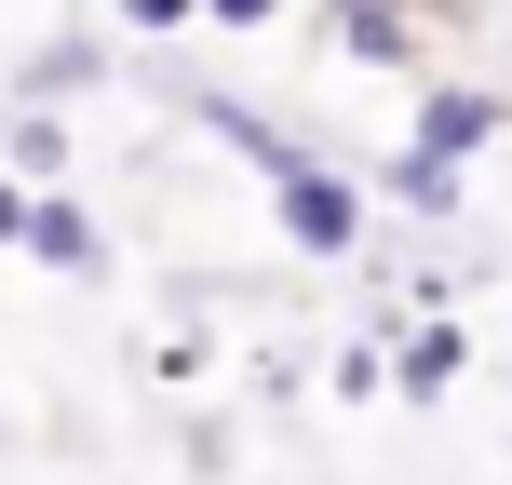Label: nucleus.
I'll use <instances>...</instances> for the list:
<instances>
[{
  "label": "nucleus",
  "instance_id": "ddd939ff",
  "mask_svg": "<svg viewBox=\"0 0 512 485\" xmlns=\"http://www.w3.org/2000/svg\"><path fill=\"white\" fill-rule=\"evenodd\" d=\"M324 14H351V0H324ZM378 14H418V0H378Z\"/></svg>",
  "mask_w": 512,
  "mask_h": 485
},
{
  "label": "nucleus",
  "instance_id": "0eeeda50",
  "mask_svg": "<svg viewBox=\"0 0 512 485\" xmlns=\"http://www.w3.org/2000/svg\"><path fill=\"white\" fill-rule=\"evenodd\" d=\"M0 176H14L27 203H41V189L68 176V122H54V108H14V135H0Z\"/></svg>",
  "mask_w": 512,
  "mask_h": 485
},
{
  "label": "nucleus",
  "instance_id": "6e6552de",
  "mask_svg": "<svg viewBox=\"0 0 512 485\" xmlns=\"http://www.w3.org/2000/svg\"><path fill=\"white\" fill-rule=\"evenodd\" d=\"M337 54H351V68H418V14H378V0H351V14H337Z\"/></svg>",
  "mask_w": 512,
  "mask_h": 485
},
{
  "label": "nucleus",
  "instance_id": "9d476101",
  "mask_svg": "<svg viewBox=\"0 0 512 485\" xmlns=\"http://www.w3.org/2000/svg\"><path fill=\"white\" fill-rule=\"evenodd\" d=\"M189 14H203V0H122V27H135V41H162V27H189Z\"/></svg>",
  "mask_w": 512,
  "mask_h": 485
},
{
  "label": "nucleus",
  "instance_id": "f03ea898",
  "mask_svg": "<svg viewBox=\"0 0 512 485\" xmlns=\"http://www.w3.org/2000/svg\"><path fill=\"white\" fill-rule=\"evenodd\" d=\"M499 135H512V95H499V81H432V95H418V122H405V149L445 162V176H472Z\"/></svg>",
  "mask_w": 512,
  "mask_h": 485
},
{
  "label": "nucleus",
  "instance_id": "7ed1b4c3",
  "mask_svg": "<svg viewBox=\"0 0 512 485\" xmlns=\"http://www.w3.org/2000/svg\"><path fill=\"white\" fill-rule=\"evenodd\" d=\"M14 256H27V270H54V283H108V230H95V203H68V189H41V203H27Z\"/></svg>",
  "mask_w": 512,
  "mask_h": 485
},
{
  "label": "nucleus",
  "instance_id": "1a4fd4ad",
  "mask_svg": "<svg viewBox=\"0 0 512 485\" xmlns=\"http://www.w3.org/2000/svg\"><path fill=\"white\" fill-rule=\"evenodd\" d=\"M81 81H108V54H95V41H41V54L14 68V95H27V108H54V95H81Z\"/></svg>",
  "mask_w": 512,
  "mask_h": 485
},
{
  "label": "nucleus",
  "instance_id": "423d86ee",
  "mask_svg": "<svg viewBox=\"0 0 512 485\" xmlns=\"http://www.w3.org/2000/svg\"><path fill=\"white\" fill-rule=\"evenodd\" d=\"M378 351H391V391H405V405H432V391H459L472 337H459V324H405V337H378Z\"/></svg>",
  "mask_w": 512,
  "mask_h": 485
},
{
  "label": "nucleus",
  "instance_id": "f8f14e48",
  "mask_svg": "<svg viewBox=\"0 0 512 485\" xmlns=\"http://www.w3.org/2000/svg\"><path fill=\"white\" fill-rule=\"evenodd\" d=\"M14 230H27V189H14V176H0V256H14Z\"/></svg>",
  "mask_w": 512,
  "mask_h": 485
},
{
  "label": "nucleus",
  "instance_id": "39448f33",
  "mask_svg": "<svg viewBox=\"0 0 512 485\" xmlns=\"http://www.w3.org/2000/svg\"><path fill=\"white\" fill-rule=\"evenodd\" d=\"M364 203H391V216H418V230H445V216L472 203V176H445V162H418V149H391V162H378V189H364Z\"/></svg>",
  "mask_w": 512,
  "mask_h": 485
},
{
  "label": "nucleus",
  "instance_id": "f257e3e1",
  "mask_svg": "<svg viewBox=\"0 0 512 485\" xmlns=\"http://www.w3.org/2000/svg\"><path fill=\"white\" fill-rule=\"evenodd\" d=\"M364 216H378V203H364V176H337L324 149H310L297 176H270V230L297 243V256H364Z\"/></svg>",
  "mask_w": 512,
  "mask_h": 485
},
{
  "label": "nucleus",
  "instance_id": "20e7f679",
  "mask_svg": "<svg viewBox=\"0 0 512 485\" xmlns=\"http://www.w3.org/2000/svg\"><path fill=\"white\" fill-rule=\"evenodd\" d=\"M189 122H203V135H230V149L256 162V189H270V176H297V162H310V135H283V122H256L243 95H189Z\"/></svg>",
  "mask_w": 512,
  "mask_h": 485
},
{
  "label": "nucleus",
  "instance_id": "9b49d317",
  "mask_svg": "<svg viewBox=\"0 0 512 485\" xmlns=\"http://www.w3.org/2000/svg\"><path fill=\"white\" fill-rule=\"evenodd\" d=\"M203 14H216V27H270L283 0H203Z\"/></svg>",
  "mask_w": 512,
  "mask_h": 485
}]
</instances>
